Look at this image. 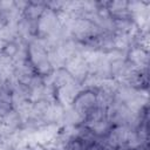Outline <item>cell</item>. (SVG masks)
<instances>
[{"label":"cell","instance_id":"obj_1","mask_svg":"<svg viewBox=\"0 0 150 150\" xmlns=\"http://www.w3.org/2000/svg\"><path fill=\"white\" fill-rule=\"evenodd\" d=\"M73 104L74 109H76L79 114L86 117L91 110H94L98 105V94L91 89L81 91L74 97Z\"/></svg>","mask_w":150,"mask_h":150}]
</instances>
